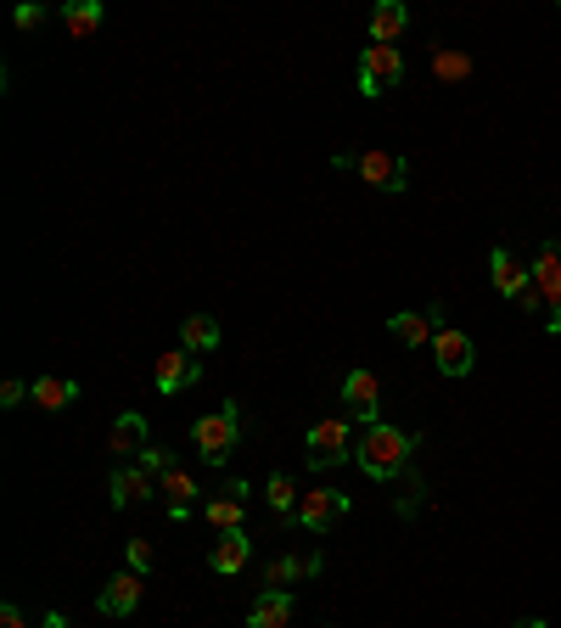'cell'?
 Wrapping results in <instances>:
<instances>
[{"instance_id":"cell-1","label":"cell","mask_w":561,"mask_h":628,"mask_svg":"<svg viewBox=\"0 0 561 628\" xmlns=\"http://www.w3.org/2000/svg\"><path fill=\"white\" fill-rule=\"evenodd\" d=\"M416 450H421V432H404V426L377 421V426H365V432H359L354 461H359V472H365V477L393 483V477H404V472H410V455H416Z\"/></svg>"},{"instance_id":"cell-2","label":"cell","mask_w":561,"mask_h":628,"mask_svg":"<svg viewBox=\"0 0 561 628\" xmlns=\"http://www.w3.org/2000/svg\"><path fill=\"white\" fill-rule=\"evenodd\" d=\"M354 450H359L354 421H348V415H326V421L309 426V437H303V466H309V472H332V466H343Z\"/></svg>"},{"instance_id":"cell-3","label":"cell","mask_w":561,"mask_h":628,"mask_svg":"<svg viewBox=\"0 0 561 628\" xmlns=\"http://www.w3.org/2000/svg\"><path fill=\"white\" fill-rule=\"evenodd\" d=\"M192 444H197V455L208 466H225L236 455V444H241V404H219V410L197 415L192 421Z\"/></svg>"},{"instance_id":"cell-4","label":"cell","mask_w":561,"mask_h":628,"mask_svg":"<svg viewBox=\"0 0 561 628\" xmlns=\"http://www.w3.org/2000/svg\"><path fill=\"white\" fill-rule=\"evenodd\" d=\"M337 169H348L354 180H365L370 185V192H404V185H410V163L399 158V152H337L332 158Z\"/></svg>"},{"instance_id":"cell-5","label":"cell","mask_w":561,"mask_h":628,"mask_svg":"<svg viewBox=\"0 0 561 628\" xmlns=\"http://www.w3.org/2000/svg\"><path fill=\"white\" fill-rule=\"evenodd\" d=\"M348 511H354V506H348V494L321 483V488H303V499H298V511L287 517V528H303V533H332Z\"/></svg>"},{"instance_id":"cell-6","label":"cell","mask_w":561,"mask_h":628,"mask_svg":"<svg viewBox=\"0 0 561 628\" xmlns=\"http://www.w3.org/2000/svg\"><path fill=\"white\" fill-rule=\"evenodd\" d=\"M399 79H404V56H399V45H365V51H359V74H354V85H359L365 101L388 96Z\"/></svg>"},{"instance_id":"cell-7","label":"cell","mask_w":561,"mask_h":628,"mask_svg":"<svg viewBox=\"0 0 561 628\" xmlns=\"http://www.w3.org/2000/svg\"><path fill=\"white\" fill-rule=\"evenodd\" d=\"M533 286L544 297V332L561 337V236L539 247V259H533Z\"/></svg>"},{"instance_id":"cell-8","label":"cell","mask_w":561,"mask_h":628,"mask_svg":"<svg viewBox=\"0 0 561 628\" xmlns=\"http://www.w3.org/2000/svg\"><path fill=\"white\" fill-rule=\"evenodd\" d=\"M247 511H253V488H247L241 477H230L219 494L203 499V517H208V528H219V533H236V528L247 522Z\"/></svg>"},{"instance_id":"cell-9","label":"cell","mask_w":561,"mask_h":628,"mask_svg":"<svg viewBox=\"0 0 561 628\" xmlns=\"http://www.w3.org/2000/svg\"><path fill=\"white\" fill-rule=\"evenodd\" d=\"M343 404H348V421L377 426L382 421V376L377 370H348L343 376Z\"/></svg>"},{"instance_id":"cell-10","label":"cell","mask_w":561,"mask_h":628,"mask_svg":"<svg viewBox=\"0 0 561 628\" xmlns=\"http://www.w3.org/2000/svg\"><path fill=\"white\" fill-rule=\"evenodd\" d=\"M107 494H112V511H136V506H147L158 488H152V472L141 461H118L112 477H107Z\"/></svg>"},{"instance_id":"cell-11","label":"cell","mask_w":561,"mask_h":628,"mask_svg":"<svg viewBox=\"0 0 561 628\" xmlns=\"http://www.w3.org/2000/svg\"><path fill=\"white\" fill-rule=\"evenodd\" d=\"M197 376H203V359H197V354L169 348V354H158V365H152V388H158V393H185V388H197Z\"/></svg>"},{"instance_id":"cell-12","label":"cell","mask_w":561,"mask_h":628,"mask_svg":"<svg viewBox=\"0 0 561 628\" xmlns=\"http://www.w3.org/2000/svg\"><path fill=\"white\" fill-rule=\"evenodd\" d=\"M488 281H494V292H500V297H522L528 286H533V270L511 253V247H494V253H488Z\"/></svg>"},{"instance_id":"cell-13","label":"cell","mask_w":561,"mask_h":628,"mask_svg":"<svg viewBox=\"0 0 561 628\" xmlns=\"http://www.w3.org/2000/svg\"><path fill=\"white\" fill-rule=\"evenodd\" d=\"M432 359H439L444 376H472V365H477V343H472L466 332L444 326L439 337H432Z\"/></svg>"},{"instance_id":"cell-14","label":"cell","mask_w":561,"mask_h":628,"mask_svg":"<svg viewBox=\"0 0 561 628\" xmlns=\"http://www.w3.org/2000/svg\"><path fill=\"white\" fill-rule=\"evenodd\" d=\"M158 494L169 499V517H174V522H185V517L197 511V494H203V483H197L192 472H185V466H169V472L158 477Z\"/></svg>"},{"instance_id":"cell-15","label":"cell","mask_w":561,"mask_h":628,"mask_svg":"<svg viewBox=\"0 0 561 628\" xmlns=\"http://www.w3.org/2000/svg\"><path fill=\"white\" fill-rule=\"evenodd\" d=\"M141 595H147V578H141V573H118V578L96 595V611H101V617H130V611L141 606Z\"/></svg>"},{"instance_id":"cell-16","label":"cell","mask_w":561,"mask_h":628,"mask_svg":"<svg viewBox=\"0 0 561 628\" xmlns=\"http://www.w3.org/2000/svg\"><path fill=\"white\" fill-rule=\"evenodd\" d=\"M107 450H112L118 461H141V455L152 450V444H147V415H136V410L118 415V421L107 426Z\"/></svg>"},{"instance_id":"cell-17","label":"cell","mask_w":561,"mask_h":628,"mask_svg":"<svg viewBox=\"0 0 561 628\" xmlns=\"http://www.w3.org/2000/svg\"><path fill=\"white\" fill-rule=\"evenodd\" d=\"M247 555H253V533L236 528V533H219V539H214L208 567H214L219 578H230V573H241V567H247Z\"/></svg>"},{"instance_id":"cell-18","label":"cell","mask_w":561,"mask_h":628,"mask_svg":"<svg viewBox=\"0 0 561 628\" xmlns=\"http://www.w3.org/2000/svg\"><path fill=\"white\" fill-rule=\"evenodd\" d=\"M292 611H298L292 589H265L253 606H247V628H287Z\"/></svg>"},{"instance_id":"cell-19","label":"cell","mask_w":561,"mask_h":628,"mask_svg":"<svg viewBox=\"0 0 561 628\" xmlns=\"http://www.w3.org/2000/svg\"><path fill=\"white\" fill-rule=\"evenodd\" d=\"M321 567H326V555H276L265 567V584L270 589H292L298 578H315Z\"/></svg>"},{"instance_id":"cell-20","label":"cell","mask_w":561,"mask_h":628,"mask_svg":"<svg viewBox=\"0 0 561 628\" xmlns=\"http://www.w3.org/2000/svg\"><path fill=\"white\" fill-rule=\"evenodd\" d=\"M225 343V332H219V321H214V314H185V321H180V348L185 354H214Z\"/></svg>"},{"instance_id":"cell-21","label":"cell","mask_w":561,"mask_h":628,"mask_svg":"<svg viewBox=\"0 0 561 628\" xmlns=\"http://www.w3.org/2000/svg\"><path fill=\"white\" fill-rule=\"evenodd\" d=\"M388 332L404 343V348H432V337H439V326H432L427 308H404V314H388Z\"/></svg>"},{"instance_id":"cell-22","label":"cell","mask_w":561,"mask_h":628,"mask_svg":"<svg viewBox=\"0 0 561 628\" xmlns=\"http://www.w3.org/2000/svg\"><path fill=\"white\" fill-rule=\"evenodd\" d=\"M410 29V12L399 0H382L377 12H370V45H399V34Z\"/></svg>"},{"instance_id":"cell-23","label":"cell","mask_w":561,"mask_h":628,"mask_svg":"<svg viewBox=\"0 0 561 628\" xmlns=\"http://www.w3.org/2000/svg\"><path fill=\"white\" fill-rule=\"evenodd\" d=\"M40 410H68L79 399V382L74 376H34V393H29Z\"/></svg>"},{"instance_id":"cell-24","label":"cell","mask_w":561,"mask_h":628,"mask_svg":"<svg viewBox=\"0 0 561 628\" xmlns=\"http://www.w3.org/2000/svg\"><path fill=\"white\" fill-rule=\"evenodd\" d=\"M432 79L466 85V79H472V56H466L461 45H432Z\"/></svg>"},{"instance_id":"cell-25","label":"cell","mask_w":561,"mask_h":628,"mask_svg":"<svg viewBox=\"0 0 561 628\" xmlns=\"http://www.w3.org/2000/svg\"><path fill=\"white\" fill-rule=\"evenodd\" d=\"M62 23H68L74 40H90L101 29V0H68V7H62Z\"/></svg>"},{"instance_id":"cell-26","label":"cell","mask_w":561,"mask_h":628,"mask_svg":"<svg viewBox=\"0 0 561 628\" xmlns=\"http://www.w3.org/2000/svg\"><path fill=\"white\" fill-rule=\"evenodd\" d=\"M298 499H303V494H298V483H292L287 472H276V477L265 483V506H270V511L281 517V528H287V517L298 511Z\"/></svg>"},{"instance_id":"cell-27","label":"cell","mask_w":561,"mask_h":628,"mask_svg":"<svg viewBox=\"0 0 561 628\" xmlns=\"http://www.w3.org/2000/svg\"><path fill=\"white\" fill-rule=\"evenodd\" d=\"M421 494H427L421 472H404V494H399V517H416V506H421Z\"/></svg>"},{"instance_id":"cell-28","label":"cell","mask_w":561,"mask_h":628,"mask_svg":"<svg viewBox=\"0 0 561 628\" xmlns=\"http://www.w3.org/2000/svg\"><path fill=\"white\" fill-rule=\"evenodd\" d=\"M123 555H130V573H141V578L152 573V544L147 539H130V544H123Z\"/></svg>"},{"instance_id":"cell-29","label":"cell","mask_w":561,"mask_h":628,"mask_svg":"<svg viewBox=\"0 0 561 628\" xmlns=\"http://www.w3.org/2000/svg\"><path fill=\"white\" fill-rule=\"evenodd\" d=\"M29 393H34V388H29V382H18V376H12V382H0V404H7V410H18Z\"/></svg>"},{"instance_id":"cell-30","label":"cell","mask_w":561,"mask_h":628,"mask_svg":"<svg viewBox=\"0 0 561 628\" xmlns=\"http://www.w3.org/2000/svg\"><path fill=\"white\" fill-rule=\"evenodd\" d=\"M141 466H147L152 477H163V472L174 466V455H169V450H147V455H141Z\"/></svg>"},{"instance_id":"cell-31","label":"cell","mask_w":561,"mask_h":628,"mask_svg":"<svg viewBox=\"0 0 561 628\" xmlns=\"http://www.w3.org/2000/svg\"><path fill=\"white\" fill-rule=\"evenodd\" d=\"M12 23H18V29H40V23H45V7H18Z\"/></svg>"},{"instance_id":"cell-32","label":"cell","mask_w":561,"mask_h":628,"mask_svg":"<svg viewBox=\"0 0 561 628\" xmlns=\"http://www.w3.org/2000/svg\"><path fill=\"white\" fill-rule=\"evenodd\" d=\"M0 628H29V617H23V611L7 600V606H0Z\"/></svg>"},{"instance_id":"cell-33","label":"cell","mask_w":561,"mask_h":628,"mask_svg":"<svg viewBox=\"0 0 561 628\" xmlns=\"http://www.w3.org/2000/svg\"><path fill=\"white\" fill-rule=\"evenodd\" d=\"M517 308H528V314H544V297H539V286H528V292L517 297Z\"/></svg>"},{"instance_id":"cell-34","label":"cell","mask_w":561,"mask_h":628,"mask_svg":"<svg viewBox=\"0 0 561 628\" xmlns=\"http://www.w3.org/2000/svg\"><path fill=\"white\" fill-rule=\"evenodd\" d=\"M511 628H550L544 617H522V622H511Z\"/></svg>"}]
</instances>
